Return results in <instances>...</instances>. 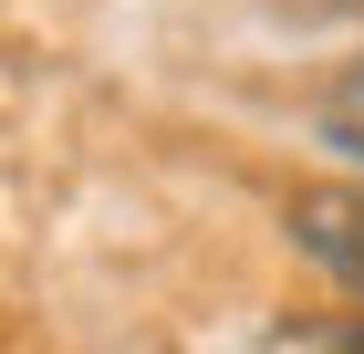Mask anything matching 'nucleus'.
<instances>
[{"label":"nucleus","mask_w":364,"mask_h":354,"mask_svg":"<svg viewBox=\"0 0 364 354\" xmlns=\"http://www.w3.org/2000/svg\"><path fill=\"white\" fill-rule=\"evenodd\" d=\"M291 250H302L323 281L364 292V177L354 188H302L291 198Z\"/></svg>","instance_id":"f257e3e1"},{"label":"nucleus","mask_w":364,"mask_h":354,"mask_svg":"<svg viewBox=\"0 0 364 354\" xmlns=\"http://www.w3.org/2000/svg\"><path fill=\"white\" fill-rule=\"evenodd\" d=\"M323 146H343V157L364 167V53L333 73V94H323Z\"/></svg>","instance_id":"f03ea898"}]
</instances>
